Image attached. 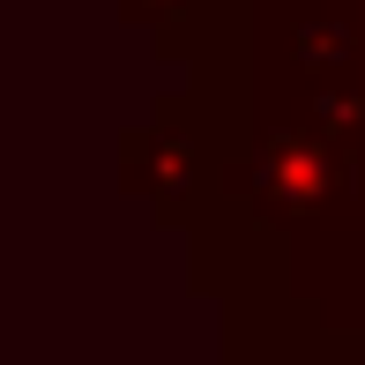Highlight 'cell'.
<instances>
[{
    "label": "cell",
    "mask_w": 365,
    "mask_h": 365,
    "mask_svg": "<svg viewBox=\"0 0 365 365\" xmlns=\"http://www.w3.org/2000/svg\"><path fill=\"white\" fill-rule=\"evenodd\" d=\"M328 157L313 142H269V164H261V202L276 209V217H306V209H321L328 202Z\"/></svg>",
    "instance_id": "6da1fadb"
},
{
    "label": "cell",
    "mask_w": 365,
    "mask_h": 365,
    "mask_svg": "<svg viewBox=\"0 0 365 365\" xmlns=\"http://www.w3.org/2000/svg\"><path fill=\"white\" fill-rule=\"evenodd\" d=\"M127 179H135L142 194H157V209H179V194H187V179H194V157L179 149L172 127H149L142 142H127Z\"/></svg>",
    "instance_id": "7a4b0ae2"
},
{
    "label": "cell",
    "mask_w": 365,
    "mask_h": 365,
    "mask_svg": "<svg viewBox=\"0 0 365 365\" xmlns=\"http://www.w3.org/2000/svg\"><path fill=\"white\" fill-rule=\"evenodd\" d=\"M194 0H127V15L135 23H172V15H187Z\"/></svg>",
    "instance_id": "3957f363"
}]
</instances>
